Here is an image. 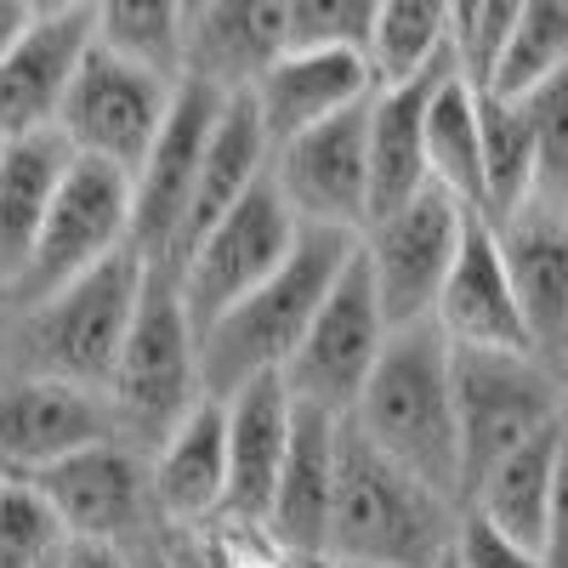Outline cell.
I'll return each mask as SVG.
<instances>
[{"mask_svg": "<svg viewBox=\"0 0 568 568\" xmlns=\"http://www.w3.org/2000/svg\"><path fill=\"white\" fill-rule=\"evenodd\" d=\"M296 409L302 404L291 398L284 375L251 382L245 393L227 398V517L267 529L284 460H291V438H296Z\"/></svg>", "mask_w": 568, "mask_h": 568, "instance_id": "obj_21", "label": "cell"}, {"mask_svg": "<svg viewBox=\"0 0 568 568\" xmlns=\"http://www.w3.org/2000/svg\"><path fill=\"white\" fill-rule=\"evenodd\" d=\"M455 353V347H449ZM568 415V382L524 353H455L460 506L489 471Z\"/></svg>", "mask_w": 568, "mask_h": 568, "instance_id": "obj_6", "label": "cell"}, {"mask_svg": "<svg viewBox=\"0 0 568 568\" xmlns=\"http://www.w3.org/2000/svg\"><path fill=\"white\" fill-rule=\"evenodd\" d=\"M535 125V205L568 211V69L524 103Z\"/></svg>", "mask_w": 568, "mask_h": 568, "instance_id": "obj_35", "label": "cell"}, {"mask_svg": "<svg viewBox=\"0 0 568 568\" xmlns=\"http://www.w3.org/2000/svg\"><path fill=\"white\" fill-rule=\"evenodd\" d=\"M329 568H358V562H329Z\"/></svg>", "mask_w": 568, "mask_h": 568, "instance_id": "obj_43", "label": "cell"}, {"mask_svg": "<svg viewBox=\"0 0 568 568\" xmlns=\"http://www.w3.org/2000/svg\"><path fill=\"white\" fill-rule=\"evenodd\" d=\"M426 171L433 187L460 200L471 216H484V120H478V91L460 85L455 69L438 85L433 114H426Z\"/></svg>", "mask_w": 568, "mask_h": 568, "instance_id": "obj_27", "label": "cell"}, {"mask_svg": "<svg viewBox=\"0 0 568 568\" xmlns=\"http://www.w3.org/2000/svg\"><path fill=\"white\" fill-rule=\"evenodd\" d=\"M91 45H98V0H34V18L0 58V149L58 131Z\"/></svg>", "mask_w": 568, "mask_h": 568, "instance_id": "obj_12", "label": "cell"}, {"mask_svg": "<svg viewBox=\"0 0 568 568\" xmlns=\"http://www.w3.org/2000/svg\"><path fill=\"white\" fill-rule=\"evenodd\" d=\"M160 546L171 557V568H222L216 551L205 546V535H182V529H160Z\"/></svg>", "mask_w": 568, "mask_h": 568, "instance_id": "obj_38", "label": "cell"}, {"mask_svg": "<svg viewBox=\"0 0 568 568\" xmlns=\"http://www.w3.org/2000/svg\"><path fill=\"white\" fill-rule=\"evenodd\" d=\"M517 12H524V0H449V69L478 98L495 91Z\"/></svg>", "mask_w": 568, "mask_h": 568, "instance_id": "obj_32", "label": "cell"}, {"mask_svg": "<svg viewBox=\"0 0 568 568\" xmlns=\"http://www.w3.org/2000/svg\"><path fill=\"white\" fill-rule=\"evenodd\" d=\"M358 240L353 233H329V227H302V240L256 296H245L227 318H216L200 336V375H205V398L227 404L233 393H245L251 382L284 375L291 358L302 353L307 329L318 307L336 291L342 267L353 262Z\"/></svg>", "mask_w": 568, "mask_h": 568, "instance_id": "obj_2", "label": "cell"}, {"mask_svg": "<svg viewBox=\"0 0 568 568\" xmlns=\"http://www.w3.org/2000/svg\"><path fill=\"white\" fill-rule=\"evenodd\" d=\"M222 109H227V91L182 80L160 142L149 149L142 171L131 176V251L149 267H176L182 222H187V205H194V182H200Z\"/></svg>", "mask_w": 568, "mask_h": 568, "instance_id": "obj_13", "label": "cell"}, {"mask_svg": "<svg viewBox=\"0 0 568 568\" xmlns=\"http://www.w3.org/2000/svg\"><path fill=\"white\" fill-rule=\"evenodd\" d=\"M125 251H131V176L74 154L58 200H52V216L40 227V245H34L23 278L12 284L7 307L29 313L40 302H52L69 284L91 278Z\"/></svg>", "mask_w": 568, "mask_h": 568, "instance_id": "obj_7", "label": "cell"}, {"mask_svg": "<svg viewBox=\"0 0 568 568\" xmlns=\"http://www.w3.org/2000/svg\"><path fill=\"white\" fill-rule=\"evenodd\" d=\"M98 45L171 85L187 74V0H98Z\"/></svg>", "mask_w": 568, "mask_h": 568, "instance_id": "obj_28", "label": "cell"}, {"mask_svg": "<svg viewBox=\"0 0 568 568\" xmlns=\"http://www.w3.org/2000/svg\"><path fill=\"white\" fill-rule=\"evenodd\" d=\"M69 551L58 511L29 478H0V568H52Z\"/></svg>", "mask_w": 568, "mask_h": 568, "instance_id": "obj_33", "label": "cell"}, {"mask_svg": "<svg viewBox=\"0 0 568 568\" xmlns=\"http://www.w3.org/2000/svg\"><path fill=\"white\" fill-rule=\"evenodd\" d=\"M131 568H171V557H165L160 535H149L142 546H131Z\"/></svg>", "mask_w": 568, "mask_h": 568, "instance_id": "obj_41", "label": "cell"}, {"mask_svg": "<svg viewBox=\"0 0 568 568\" xmlns=\"http://www.w3.org/2000/svg\"><path fill=\"white\" fill-rule=\"evenodd\" d=\"M7 329H12V307H7V296H0V347H7Z\"/></svg>", "mask_w": 568, "mask_h": 568, "instance_id": "obj_42", "label": "cell"}, {"mask_svg": "<svg viewBox=\"0 0 568 568\" xmlns=\"http://www.w3.org/2000/svg\"><path fill=\"white\" fill-rule=\"evenodd\" d=\"M484 120V216L489 227H506L517 211L535 205V125L524 103L478 98Z\"/></svg>", "mask_w": 568, "mask_h": 568, "instance_id": "obj_30", "label": "cell"}, {"mask_svg": "<svg viewBox=\"0 0 568 568\" xmlns=\"http://www.w3.org/2000/svg\"><path fill=\"white\" fill-rule=\"evenodd\" d=\"M546 568H568V420H562V455L551 484V524H546Z\"/></svg>", "mask_w": 568, "mask_h": 568, "instance_id": "obj_37", "label": "cell"}, {"mask_svg": "<svg viewBox=\"0 0 568 568\" xmlns=\"http://www.w3.org/2000/svg\"><path fill=\"white\" fill-rule=\"evenodd\" d=\"M142 284H149V262L125 251L91 278L69 284L63 296L12 313L0 369L34 375V382H63L80 393H109L142 307Z\"/></svg>", "mask_w": 568, "mask_h": 568, "instance_id": "obj_3", "label": "cell"}, {"mask_svg": "<svg viewBox=\"0 0 568 568\" xmlns=\"http://www.w3.org/2000/svg\"><path fill=\"white\" fill-rule=\"evenodd\" d=\"M154 524L205 535L227 517V404L205 398L149 460Z\"/></svg>", "mask_w": 568, "mask_h": 568, "instance_id": "obj_19", "label": "cell"}, {"mask_svg": "<svg viewBox=\"0 0 568 568\" xmlns=\"http://www.w3.org/2000/svg\"><path fill=\"white\" fill-rule=\"evenodd\" d=\"M45 506L58 511V524L69 535V546H142L149 535H160L154 524V495H149V460L136 449L114 444H91L58 466H45L29 478Z\"/></svg>", "mask_w": 568, "mask_h": 568, "instance_id": "obj_14", "label": "cell"}, {"mask_svg": "<svg viewBox=\"0 0 568 568\" xmlns=\"http://www.w3.org/2000/svg\"><path fill=\"white\" fill-rule=\"evenodd\" d=\"M433 324L455 353H524V358H535L529 324H524V307H517L511 273H506V256H500V240L489 222L466 227L460 262L438 296Z\"/></svg>", "mask_w": 568, "mask_h": 568, "instance_id": "obj_18", "label": "cell"}, {"mask_svg": "<svg viewBox=\"0 0 568 568\" xmlns=\"http://www.w3.org/2000/svg\"><path fill=\"white\" fill-rule=\"evenodd\" d=\"M342 433H347V420L318 415V409H296L291 460H284V478H278V495H273V517H267V535H273L278 551L329 562V517H336Z\"/></svg>", "mask_w": 568, "mask_h": 568, "instance_id": "obj_22", "label": "cell"}, {"mask_svg": "<svg viewBox=\"0 0 568 568\" xmlns=\"http://www.w3.org/2000/svg\"><path fill=\"white\" fill-rule=\"evenodd\" d=\"M471 222L478 216L460 200H449L444 187H426V194H415L404 211L364 227V262H369L375 296H382V313H387L393 329L433 324L438 296H444V284L460 262Z\"/></svg>", "mask_w": 568, "mask_h": 568, "instance_id": "obj_10", "label": "cell"}, {"mask_svg": "<svg viewBox=\"0 0 568 568\" xmlns=\"http://www.w3.org/2000/svg\"><path fill=\"white\" fill-rule=\"evenodd\" d=\"M449 80V63L420 74L409 85H387L369 103V222L404 211L415 194L433 187L426 171V114H433L438 85Z\"/></svg>", "mask_w": 568, "mask_h": 568, "instance_id": "obj_24", "label": "cell"}, {"mask_svg": "<svg viewBox=\"0 0 568 568\" xmlns=\"http://www.w3.org/2000/svg\"><path fill=\"white\" fill-rule=\"evenodd\" d=\"M58 568H131V551L125 546H69Z\"/></svg>", "mask_w": 568, "mask_h": 568, "instance_id": "obj_39", "label": "cell"}, {"mask_svg": "<svg viewBox=\"0 0 568 568\" xmlns=\"http://www.w3.org/2000/svg\"><path fill=\"white\" fill-rule=\"evenodd\" d=\"M114 438L120 433L103 393L0 369V478H34V471Z\"/></svg>", "mask_w": 568, "mask_h": 568, "instance_id": "obj_16", "label": "cell"}, {"mask_svg": "<svg viewBox=\"0 0 568 568\" xmlns=\"http://www.w3.org/2000/svg\"><path fill=\"white\" fill-rule=\"evenodd\" d=\"M387 342H393V324L382 313V296H375V278H369V262H364V240H358L353 262L336 278V291L318 307L302 353L284 369V387H291V398L302 409L353 420Z\"/></svg>", "mask_w": 568, "mask_h": 568, "instance_id": "obj_8", "label": "cell"}, {"mask_svg": "<svg viewBox=\"0 0 568 568\" xmlns=\"http://www.w3.org/2000/svg\"><path fill=\"white\" fill-rule=\"evenodd\" d=\"M460 506L409 478L353 426L342 433L336 517H329V562L358 568H433L455 551Z\"/></svg>", "mask_w": 568, "mask_h": 568, "instance_id": "obj_4", "label": "cell"}, {"mask_svg": "<svg viewBox=\"0 0 568 568\" xmlns=\"http://www.w3.org/2000/svg\"><path fill=\"white\" fill-rule=\"evenodd\" d=\"M369 74L375 91L409 85L449 63V0H382L369 34Z\"/></svg>", "mask_w": 568, "mask_h": 568, "instance_id": "obj_29", "label": "cell"}, {"mask_svg": "<svg viewBox=\"0 0 568 568\" xmlns=\"http://www.w3.org/2000/svg\"><path fill=\"white\" fill-rule=\"evenodd\" d=\"M562 420L546 426L540 438H529L517 455H506L460 506V511L484 517L489 529H500L506 540L529 546L540 557H546V524H551V484H557V455H562Z\"/></svg>", "mask_w": 568, "mask_h": 568, "instance_id": "obj_26", "label": "cell"}, {"mask_svg": "<svg viewBox=\"0 0 568 568\" xmlns=\"http://www.w3.org/2000/svg\"><path fill=\"white\" fill-rule=\"evenodd\" d=\"M29 18H34V0H0V58H7V45L23 34Z\"/></svg>", "mask_w": 568, "mask_h": 568, "instance_id": "obj_40", "label": "cell"}, {"mask_svg": "<svg viewBox=\"0 0 568 568\" xmlns=\"http://www.w3.org/2000/svg\"><path fill=\"white\" fill-rule=\"evenodd\" d=\"M58 562H63V557H58ZM58 562H52V568H58Z\"/></svg>", "mask_w": 568, "mask_h": 568, "instance_id": "obj_44", "label": "cell"}, {"mask_svg": "<svg viewBox=\"0 0 568 568\" xmlns=\"http://www.w3.org/2000/svg\"><path fill=\"white\" fill-rule=\"evenodd\" d=\"M517 307L529 324L535 358L568 382V211L529 205L517 211L506 227H495Z\"/></svg>", "mask_w": 568, "mask_h": 568, "instance_id": "obj_17", "label": "cell"}, {"mask_svg": "<svg viewBox=\"0 0 568 568\" xmlns=\"http://www.w3.org/2000/svg\"><path fill=\"white\" fill-rule=\"evenodd\" d=\"M382 0H284V52H369Z\"/></svg>", "mask_w": 568, "mask_h": 568, "instance_id": "obj_34", "label": "cell"}, {"mask_svg": "<svg viewBox=\"0 0 568 568\" xmlns=\"http://www.w3.org/2000/svg\"><path fill=\"white\" fill-rule=\"evenodd\" d=\"M562 69H568V0H524L489 98L529 103L535 91L551 85Z\"/></svg>", "mask_w": 568, "mask_h": 568, "instance_id": "obj_31", "label": "cell"}, {"mask_svg": "<svg viewBox=\"0 0 568 568\" xmlns=\"http://www.w3.org/2000/svg\"><path fill=\"white\" fill-rule=\"evenodd\" d=\"M302 240V222L296 211L284 205V194L273 187V171L256 194L233 211L227 222H216L205 240L187 251V262L176 267V291H182V307H187V324L205 329L216 318H227L245 296H256L262 284L291 262Z\"/></svg>", "mask_w": 568, "mask_h": 568, "instance_id": "obj_9", "label": "cell"}, {"mask_svg": "<svg viewBox=\"0 0 568 568\" xmlns=\"http://www.w3.org/2000/svg\"><path fill=\"white\" fill-rule=\"evenodd\" d=\"M353 433L393 466L460 506V420H455V353L438 324L393 329L369 387L353 409Z\"/></svg>", "mask_w": 568, "mask_h": 568, "instance_id": "obj_1", "label": "cell"}, {"mask_svg": "<svg viewBox=\"0 0 568 568\" xmlns=\"http://www.w3.org/2000/svg\"><path fill=\"white\" fill-rule=\"evenodd\" d=\"M103 398H109L120 444L136 449L142 460H154L165 449V438L205 404L200 329L187 324V307H182L171 267H149L131 342L120 353V369H114Z\"/></svg>", "mask_w": 568, "mask_h": 568, "instance_id": "obj_5", "label": "cell"}, {"mask_svg": "<svg viewBox=\"0 0 568 568\" xmlns=\"http://www.w3.org/2000/svg\"><path fill=\"white\" fill-rule=\"evenodd\" d=\"M455 562H460V568H546V557H540V551L506 540L500 529H489L484 517H471V511H460Z\"/></svg>", "mask_w": 568, "mask_h": 568, "instance_id": "obj_36", "label": "cell"}, {"mask_svg": "<svg viewBox=\"0 0 568 568\" xmlns=\"http://www.w3.org/2000/svg\"><path fill=\"white\" fill-rule=\"evenodd\" d=\"M69 165L74 149L58 131L0 149V296H12V284L23 278Z\"/></svg>", "mask_w": 568, "mask_h": 568, "instance_id": "obj_25", "label": "cell"}, {"mask_svg": "<svg viewBox=\"0 0 568 568\" xmlns=\"http://www.w3.org/2000/svg\"><path fill=\"white\" fill-rule=\"evenodd\" d=\"M369 98H375V74H369V58L358 52H284L251 85V103L267 125L273 149L364 109Z\"/></svg>", "mask_w": 568, "mask_h": 568, "instance_id": "obj_20", "label": "cell"}, {"mask_svg": "<svg viewBox=\"0 0 568 568\" xmlns=\"http://www.w3.org/2000/svg\"><path fill=\"white\" fill-rule=\"evenodd\" d=\"M369 103L273 149V187L296 211L302 227H329V233L364 240V227H369Z\"/></svg>", "mask_w": 568, "mask_h": 568, "instance_id": "obj_15", "label": "cell"}, {"mask_svg": "<svg viewBox=\"0 0 568 568\" xmlns=\"http://www.w3.org/2000/svg\"><path fill=\"white\" fill-rule=\"evenodd\" d=\"M284 58V0H205L187 7V74L240 98Z\"/></svg>", "mask_w": 568, "mask_h": 568, "instance_id": "obj_23", "label": "cell"}, {"mask_svg": "<svg viewBox=\"0 0 568 568\" xmlns=\"http://www.w3.org/2000/svg\"><path fill=\"white\" fill-rule=\"evenodd\" d=\"M176 91L182 85H171L149 69H131L114 52H103V45H91L69 85V103L58 114V136L80 160H98V165L136 176L171 120Z\"/></svg>", "mask_w": 568, "mask_h": 568, "instance_id": "obj_11", "label": "cell"}]
</instances>
